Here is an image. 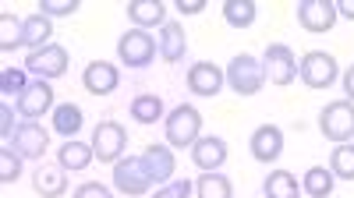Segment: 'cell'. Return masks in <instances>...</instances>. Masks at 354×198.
<instances>
[{"label": "cell", "mask_w": 354, "mask_h": 198, "mask_svg": "<svg viewBox=\"0 0 354 198\" xmlns=\"http://www.w3.org/2000/svg\"><path fill=\"white\" fill-rule=\"evenodd\" d=\"M15 131H18V128H15V110L4 103V106H0V135H4V141H11Z\"/></svg>", "instance_id": "d590c367"}, {"label": "cell", "mask_w": 354, "mask_h": 198, "mask_svg": "<svg viewBox=\"0 0 354 198\" xmlns=\"http://www.w3.org/2000/svg\"><path fill=\"white\" fill-rule=\"evenodd\" d=\"M82 85H85V92H93V96H110L117 85H121V71L110 61H88L85 71H82Z\"/></svg>", "instance_id": "5bb4252c"}, {"label": "cell", "mask_w": 354, "mask_h": 198, "mask_svg": "<svg viewBox=\"0 0 354 198\" xmlns=\"http://www.w3.org/2000/svg\"><path fill=\"white\" fill-rule=\"evenodd\" d=\"M142 159H145V166H149V177H153V184H156V188H163V184H170V181H174L177 163H174L170 146H145Z\"/></svg>", "instance_id": "e0dca14e"}, {"label": "cell", "mask_w": 354, "mask_h": 198, "mask_svg": "<svg viewBox=\"0 0 354 198\" xmlns=\"http://www.w3.org/2000/svg\"><path fill=\"white\" fill-rule=\"evenodd\" d=\"M163 135H167V146H177V149L188 146L192 149L202 138V113L192 103H177L163 117Z\"/></svg>", "instance_id": "6da1fadb"}, {"label": "cell", "mask_w": 354, "mask_h": 198, "mask_svg": "<svg viewBox=\"0 0 354 198\" xmlns=\"http://www.w3.org/2000/svg\"><path fill=\"white\" fill-rule=\"evenodd\" d=\"M205 8V0H177V11L181 14H198Z\"/></svg>", "instance_id": "8d00e7d4"}, {"label": "cell", "mask_w": 354, "mask_h": 198, "mask_svg": "<svg viewBox=\"0 0 354 198\" xmlns=\"http://www.w3.org/2000/svg\"><path fill=\"white\" fill-rule=\"evenodd\" d=\"M25 71L36 75V78H43V81L61 78V75H68V50L57 46V43H50V46H43V50H32V53L25 57Z\"/></svg>", "instance_id": "9c48e42d"}, {"label": "cell", "mask_w": 354, "mask_h": 198, "mask_svg": "<svg viewBox=\"0 0 354 198\" xmlns=\"http://www.w3.org/2000/svg\"><path fill=\"white\" fill-rule=\"evenodd\" d=\"M266 198H298L301 188H298V177L290 174V170H273L270 177H266Z\"/></svg>", "instance_id": "484cf974"}, {"label": "cell", "mask_w": 354, "mask_h": 198, "mask_svg": "<svg viewBox=\"0 0 354 198\" xmlns=\"http://www.w3.org/2000/svg\"><path fill=\"white\" fill-rule=\"evenodd\" d=\"M192 159L202 174H213V170H220L227 163V141L216 138V135H202L192 146Z\"/></svg>", "instance_id": "2e32d148"}, {"label": "cell", "mask_w": 354, "mask_h": 198, "mask_svg": "<svg viewBox=\"0 0 354 198\" xmlns=\"http://www.w3.org/2000/svg\"><path fill=\"white\" fill-rule=\"evenodd\" d=\"M78 8H82L78 0H39V11L46 18H71Z\"/></svg>", "instance_id": "d6a6232c"}, {"label": "cell", "mask_w": 354, "mask_h": 198, "mask_svg": "<svg viewBox=\"0 0 354 198\" xmlns=\"http://www.w3.org/2000/svg\"><path fill=\"white\" fill-rule=\"evenodd\" d=\"M227 85H230L238 96H255V92H262V85H266V68H262V61H259V57H252V53H238V57L227 64Z\"/></svg>", "instance_id": "7a4b0ae2"}, {"label": "cell", "mask_w": 354, "mask_h": 198, "mask_svg": "<svg viewBox=\"0 0 354 198\" xmlns=\"http://www.w3.org/2000/svg\"><path fill=\"white\" fill-rule=\"evenodd\" d=\"M50 36H53V18H46L43 11L21 18V46H25L28 53L50 46Z\"/></svg>", "instance_id": "ac0fdd59"}, {"label": "cell", "mask_w": 354, "mask_h": 198, "mask_svg": "<svg viewBox=\"0 0 354 198\" xmlns=\"http://www.w3.org/2000/svg\"><path fill=\"white\" fill-rule=\"evenodd\" d=\"M8 146H11L21 159H43V156H46V146H50V131H46L39 121H21Z\"/></svg>", "instance_id": "30bf717a"}, {"label": "cell", "mask_w": 354, "mask_h": 198, "mask_svg": "<svg viewBox=\"0 0 354 198\" xmlns=\"http://www.w3.org/2000/svg\"><path fill=\"white\" fill-rule=\"evenodd\" d=\"M319 131L326 135L330 141L344 146V141L354 138V103L351 99H337V103H326L319 113Z\"/></svg>", "instance_id": "5b68a950"}, {"label": "cell", "mask_w": 354, "mask_h": 198, "mask_svg": "<svg viewBox=\"0 0 354 198\" xmlns=\"http://www.w3.org/2000/svg\"><path fill=\"white\" fill-rule=\"evenodd\" d=\"M333 4H337V14H340V18L354 21V0H333Z\"/></svg>", "instance_id": "74e56055"}, {"label": "cell", "mask_w": 354, "mask_h": 198, "mask_svg": "<svg viewBox=\"0 0 354 198\" xmlns=\"http://www.w3.org/2000/svg\"><path fill=\"white\" fill-rule=\"evenodd\" d=\"M32 188H36V195H43V198H61V195L68 191L64 166H46V163H39V166L32 170Z\"/></svg>", "instance_id": "ffe728a7"}, {"label": "cell", "mask_w": 354, "mask_h": 198, "mask_svg": "<svg viewBox=\"0 0 354 198\" xmlns=\"http://www.w3.org/2000/svg\"><path fill=\"white\" fill-rule=\"evenodd\" d=\"M223 81H227V71H220L213 61H198L188 68V89L195 96H220L223 92Z\"/></svg>", "instance_id": "4fadbf2b"}, {"label": "cell", "mask_w": 354, "mask_h": 198, "mask_svg": "<svg viewBox=\"0 0 354 198\" xmlns=\"http://www.w3.org/2000/svg\"><path fill=\"white\" fill-rule=\"evenodd\" d=\"M18 177H21V156L11 146H4V149H0V181L15 184Z\"/></svg>", "instance_id": "1f68e13d"}, {"label": "cell", "mask_w": 354, "mask_h": 198, "mask_svg": "<svg viewBox=\"0 0 354 198\" xmlns=\"http://www.w3.org/2000/svg\"><path fill=\"white\" fill-rule=\"evenodd\" d=\"M124 149H128V131L117 124V121H100L96 131H93V152L100 163H117L124 159Z\"/></svg>", "instance_id": "52a82bcc"}, {"label": "cell", "mask_w": 354, "mask_h": 198, "mask_svg": "<svg viewBox=\"0 0 354 198\" xmlns=\"http://www.w3.org/2000/svg\"><path fill=\"white\" fill-rule=\"evenodd\" d=\"M330 170L333 177H344V181H354V146H337L333 156H330Z\"/></svg>", "instance_id": "f546056e"}, {"label": "cell", "mask_w": 354, "mask_h": 198, "mask_svg": "<svg viewBox=\"0 0 354 198\" xmlns=\"http://www.w3.org/2000/svg\"><path fill=\"white\" fill-rule=\"evenodd\" d=\"M113 188L128 195V198H138L153 188V177H149V166H145L142 156H124L113 163Z\"/></svg>", "instance_id": "277c9868"}, {"label": "cell", "mask_w": 354, "mask_h": 198, "mask_svg": "<svg viewBox=\"0 0 354 198\" xmlns=\"http://www.w3.org/2000/svg\"><path fill=\"white\" fill-rule=\"evenodd\" d=\"M248 146H252V156L259 163H277L283 156V131L277 124H262V128L252 131Z\"/></svg>", "instance_id": "9a60e30c"}, {"label": "cell", "mask_w": 354, "mask_h": 198, "mask_svg": "<svg viewBox=\"0 0 354 198\" xmlns=\"http://www.w3.org/2000/svg\"><path fill=\"white\" fill-rule=\"evenodd\" d=\"M75 198H113V191L100 181H85V184L75 188Z\"/></svg>", "instance_id": "e575fe53"}, {"label": "cell", "mask_w": 354, "mask_h": 198, "mask_svg": "<svg viewBox=\"0 0 354 198\" xmlns=\"http://www.w3.org/2000/svg\"><path fill=\"white\" fill-rule=\"evenodd\" d=\"M28 89V71H21V68H4L0 71V92L4 96H21Z\"/></svg>", "instance_id": "4dcf8cb0"}, {"label": "cell", "mask_w": 354, "mask_h": 198, "mask_svg": "<svg viewBox=\"0 0 354 198\" xmlns=\"http://www.w3.org/2000/svg\"><path fill=\"white\" fill-rule=\"evenodd\" d=\"M195 195L198 198H234V184H230V177L227 174H202L198 181H195Z\"/></svg>", "instance_id": "4316f807"}, {"label": "cell", "mask_w": 354, "mask_h": 198, "mask_svg": "<svg viewBox=\"0 0 354 198\" xmlns=\"http://www.w3.org/2000/svg\"><path fill=\"white\" fill-rule=\"evenodd\" d=\"M128 18L135 28H163L167 25V8L160 4V0H131L128 4Z\"/></svg>", "instance_id": "44dd1931"}, {"label": "cell", "mask_w": 354, "mask_h": 198, "mask_svg": "<svg viewBox=\"0 0 354 198\" xmlns=\"http://www.w3.org/2000/svg\"><path fill=\"white\" fill-rule=\"evenodd\" d=\"M298 78L308 85V89H330V85L340 78V64L326 50H308L298 61Z\"/></svg>", "instance_id": "3957f363"}, {"label": "cell", "mask_w": 354, "mask_h": 198, "mask_svg": "<svg viewBox=\"0 0 354 198\" xmlns=\"http://www.w3.org/2000/svg\"><path fill=\"white\" fill-rule=\"evenodd\" d=\"M262 68H266V81H273L277 89L290 85L298 78V57L287 43H270L266 46V57H262Z\"/></svg>", "instance_id": "8992f818"}, {"label": "cell", "mask_w": 354, "mask_h": 198, "mask_svg": "<svg viewBox=\"0 0 354 198\" xmlns=\"http://www.w3.org/2000/svg\"><path fill=\"white\" fill-rule=\"evenodd\" d=\"M15 46H21V18L4 11V14H0V50L11 53Z\"/></svg>", "instance_id": "f1b7e54d"}, {"label": "cell", "mask_w": 354, "mask_h": 198, "mask_svg": "<svg viewBox=\"0 0 354 198\" xmlns=\"http://www.w3.org/2000/svg\"><path fill=\"white\" fill-rule=\"evenodd\" d=\"M15 106H18V113L25 121H39L43 113H53V85L43 81V78L28 81V89L15 99Z\"/></svg>", "instance_id": "8fae6325"}, {"label": "cell", "mask_w": 354, "mask_h": 198, "mask_svg": "<svg viewBox=\"0 0 354 198\" xmlns=\"http://www.w3.org/2000/svg\"><path fill=\"white\" fill-rule=\"evenodd\" d=\"M255 18H259L255 0H227V4H223V21L230 28H248Z\"/></svg>", "instance_id": "83f0119b"}, {"label": "cell", "mask_w": 354, "mask_h": 198, "mask_svg": "<svg viewBox=\"0 0 354 198\" xmlns=\"http://www.w3.org/2000/svg\"><path fill=\"white\" fill-rule=\"evenodd\" d=\"M333 170L326 166H308L305 170V177H301V191L312 195V198H330L333 195Z\"/></svg>", "instance_id": "cb8c5ba5"}, {"label": "cell", "mask_w": 354, "mask_h": 198, "mask_svg": "<svg viewBox=\"0 0 354 198\" xmlns=\"http://www.w3.org/2000/svg\"><path fill=\"white\" fill-rule=\"evenodd\" d=\"M340 78H344V92H347V99L354 103V64H351V68H347Z\"/></svg>", "instance_id": "f35d334b"}, {"label": "cell", "mask_w": 354, "mask_h": 198, "mask_svg": "<svg viewBox=\"0 0 354 198\" xmlns=\"http://www.w3.org/2000/svg\"><path fill=\"white\" fill-rule=\"evenodd\" d=\"M82 124H85L82 106H75V103H57L53 106V131L64 135V141H71L82 131Z\"/></svg>", "instance_id": "603a6c76"}, {"label": "cell", "mask_w": 354, "mask_h": 198, "mask_svg": "<svg viewBox=\"0 0 354 198\" xmlns=\"http://www.w3.org/2000/svg\"><path fill=\"white\" fill-rule=\"evenodd\" d=\"M192 191H195V184H192V181H170V184L156 188V195H153V198H188Z\"/></svg>", "instance_id": "836d02e7"}, {"label": "cell", "mask_w": 354, "mask_h": 198, "mask_svg": "<svg viewBox=\"0 0 354 198\" xmlns=\"http://www.w3.org/2000/svg\"><path fill=\"white\" fill-rule=\"evenodd\" d=\"M337 4L333 0H301L298 4V25L305 28V32H330V28L337 25Z\"/></svg>", "instance_id": "7c38bea8"}, {"label": "cell", "mask_w": 354, "mask_h": 198, "mask_svg": "<svg viewBox=\"0 0 354 198\" xmlns=\"http://www.w3.org/2000/svg\"><path fill=\"white\" fill-rule=\"evenodd\" d=\"M131 117H135L138 124H156V121H163V99H160L156 92L135 96V99H131Z\"/></svg>", "instance_id": "d4e9b609"}, {"label": "cell", "mask_w": 354, "mask_h": 198, "mask_svg": "<svg viewBox=\"0 0 354 198\" xmlns=\"http://www.w3.org/2000/svg\"><path fill=\"white\" fill-rule=\"evenodd\" d=\"M156 39L145 32V28H131V32H124L121 39H117V57L128 64V68H145V64H153V57H156Z\"/></svg>", "instance_id": "ba28073f"}, {"label": "cell", "mask_w": 354, "mask_h": 198, "mask_svg": "<svg viewBox=\"0 0 354 198\" xmlns=\"http://www.w3.org/2000/svg\"><path fill=\"white\" fill-rule=\"evenodd\" d=\"M185 53H188V32H185V25L181 21H167L160 28V57H163L167 64H177Z\"/></svg>", "instance_id": "d6986e66"}, {"label": "cell", "mask_w": 354, "mask_h": 198, "mask_svg": "<svg viewBox=\"0 0 354 198\" xmlns=\"http://www.w3.org/2000/svg\"><path fill=\"white\" fill-rule=\"evenodd\" d=\"M93 159H96L93 141H78V138H71V141H64V146L57 149V166H64V170H85Z\"/></svg>", "instance_id": "7402d4cb"}]
</instances>
